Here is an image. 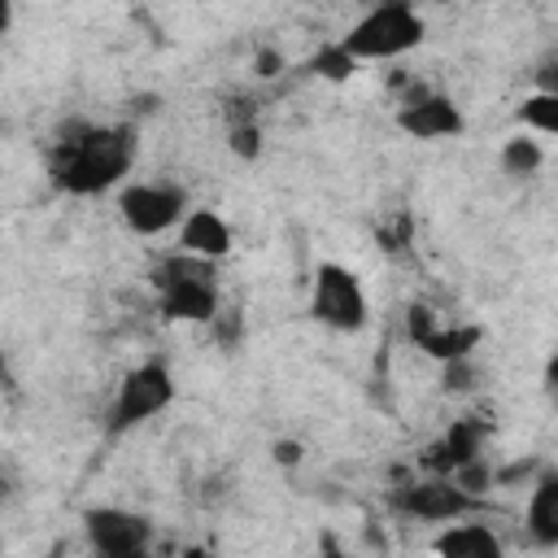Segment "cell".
Here are the masks:
<instances>
[{"label":"cell","instance_id":"cell-1","mask_svg":"<svg viewBox=\"0 0 558 558\" xmlns=\"http://www.w3.org/2000/svg\"><path fill=\"white\" fill-rule=\"evenodd\" d=\"M135 166V126L113 122V126H92V122H70L44 157L48 183L65 196H100L118 187Z\"/></svg>","mask_w":558,"mask_h":558},{"label":"cell","instance_id":"cell-2","mask_svg":"<svg viewBox=\"0 0 558 558\" xmlns=\"http://www.w3.org/2000/svg\"><path fill=\"white\" fill-rule=\"evenodd\" d=\"M148 283L157 292V310L174 323H214L218 305V262L196 257L187 248L161 257L148 270Z\"/></svg>","mask_w":558,"mask_h":558},{"label":"cell","instance_id":"cell-3","mask_svg":"<svg viewBox=\"0 0 558 558\" xmlns=\"http://www.w3.org/2000/svg\"><path fill=\"white\" fill-rule=\"evenodd\" d=\"M427 35V22L418 17V9L410 0H384L371 13H362L349 35H340V44L357 57V61H397L410 48H418Z\"/></svg>","mask_w":558,"mask_h":558},{"label":"cell","instance_id":"cell-4","mask_svg":"<svg viewBox=\"0 0 558 558\" xmlns=\"http://www.w3.org/2000/svg\"><path fill=\"white\" fill-rule=\"evenodd\" d=\"M310 318L331 327V331H344V336L362 331L371 318V301H366L362 279L340 262H318L314 288H310Z\"/></svg>","mask_w":558,"mask_h":558},{"label":"cell","instance_id":"cell-5","mask_svg":"<svg viewBox=\"0 0 558 558\" xmlns=\"http://www.w3.org/2000/svg\"><path fill=\"white\" fill-rule=\"evenodd\" d=\"M475 506H480L475 493H466L453 475H440V471L405 480L388 493V510L401 519H418V523H453V519H466Z\"/></svg>","mask_w":558,"mask_h":558},{"label":"cell","instance_id":"cell-6","mask_svg":"<svg viewBox=\"0 0 558 558\" xmlns=\"http://www.w3.org/2000/svg\"><path fill=\"white\" fill-rule=\"evenodd\" d=\"M174 401V375L161 357H148L140 366H131L118 384V397H113V410H109V432L122 436L148 418H157L166 405Z\"/></svg>","mask_w":558,"mask_h":558},{"label":"cell","instance_id":"cell-7","mask_svg":"<svg viewBox=\"0 0 558 558\" xmlns=\"http://www.w3.org/2000/svg\"><path fill=\"white\" fill-rule=\"evenodd\" d=\"M118 214L135 235H161L183 222L187 196L174 183H126L118 192Z\"/></svg>","mask_w":558,"mask_h":558},{"label":"cell","instance_id":"cell-8","mask_svg":"<svg viewBox=\"0 0 558 558\" xmlns=\"http://www.w3.org/2000/svg\"><path fill=\"white\" fill-rule=\"evenodd\" d=\"M83 532L96 554L105 558H135L153 545V523L122 506H92L83 514Z\"/></svg>","mask_w":558,"mask_h":558},{"label":"cell","instance_id":"cell-9","mask_svg":"<svg viewBox=\"0 0 558 558\" xmlns=\"http://www.w3.org/2000/svg\"><path fill=\"white\" fill-rule=\"evenodd\" d=\"M397 126H401L410 140L432 144V140L462 135L466 118H462V109H458L449 96H440V92H423V87H418L414 96L401 100V109H397Z\"/></svg>","mask_w":558,"mask_h":558},{"label":"cell","instance_id":"cell-10","mask_svg":"<svg viewBox=\"0 0 558 558\" xmlns=\"http://www.w3.org/2000/svg\"><path fill=\"white\" fill-rule=\"evenodd\" d=\"M405 327H410V340L432 353L436 362H458V357H471V349L480 344V327H458V323H445L436 310L427 305H410L405 314Z\"/></svg>","mask_w":558,"mask_h":558},{"label":"cell","instance_id":"cell-11","mask_svg":"<svg viewBox=\"0 0 558 558\" xmlns=\"http://www.w3.org/2000/svg\"><path fill=\"white\" fill-rule=\"evenodd\" d=\"M179 248L196 253V257H209V262H222L231 253V227L218 209H187L183 222H179Z\"/></svg>","mask_w":558,"mask_h":558},{"label":"cell","instance_id":"cell-12","mask_svg":"<svg viewBox=\"0 0 558 558\" xmlns=\"http://www.w3.org/2000/svg\"><path fill=\"white\" fill-rule=\"evenodd\" d=\"M523 527L536 545L558 549V471H541L532 493H527V510H523Z\"/></svg>","mask_w":558,"mask_h":558},{"label":"cell","instance_id":"cell-13","mask_svg":"<svg viewBox=\"0 0 558 558\" xmlns=\"http://www.w3.org/2000/svg\"><path fill=\"white\" fill-rule=\"evenodd\" d=\"M436 554H449V558H501V536L488 527V523H458L445 527L436 541H432Z\"/></svg>","mask_w":558,"mask_h":558},{"label":"cell","instance_id":"cell-14","mask_svg":"<svg viewBox=\"0 0 558 558\" xmlns=\"http://www.w3.org/2000/svg\"><path fill=\"white\" fill-rule=\"evenodd\" d=\"M501 170L510 174V179H527V174H536L541 166H545V148H541V140H532L527 131H519V135H510L506 144H501Z\"/></svg>","mask_w":558,"mask_h":558},{"label":"cell","instance_id":"cell-15","mask_svg":"<svg viewBox=\"0 0 558 558\" xmlns=\"http://www.w3.org/2000/svg\"><path fill=\"white\" fill-rule=\"evenodd\" d=\"M519 126L523 131H536V135H558V92H532L519 100L514 109Z\"/></svg>","mask_w":558,"mask_h":558},{"label":"cell","instance_id":"cell-16","mask_svg":"<svg viewBox=\"0 0 558 558\" xmlns=\"http://www.w3.org/2000/svg\"><path fill=\"white\" fill-rule=\"evenodd\" d=\"M310 70L323 74V78H331V83H344V78L357 70V57L336 39V44H323V48L310 57Z\"/></svg>","mask_w":558,"mask_h":558},{"label":"cell","instance_id":"cell-17","mask_svg":"<svg viewBox=\"0 0 558 558\" xmlns=\"http://www.w3.org/2000/svg\"><path fill=\"white\" fill-rule=\"evenodd\" d=\"M227 144H231L235 157L257 161V153H262V131H257V122H253V118H235L231 131H227Z\"/></svg>","mask_w":558,"mask_h":558},{"label":"cell","instance_id":"cell-18","mask_svg":"<svg viewBox=\"0 0 558 558\" xmlns=\"http://www.w3.org/2000/svg\"><path fill=\"white\" fill-rule=\"evenodd\" d=\"M375 240H379V248H388V253L405 248V244H410V218L401 214V218H397V227H379V231H375Z\"/></svg>","mask_w":558,"mask_h":558},{"label":"cell","instance_id":"cell-19","mask_svg":"<svg viewBox=\"0 0 558 558\" xmlns=\"http://www.w3.org/2000/svg\"><path fill=\"white\" fill-rule=\"evenodd\" d=\"M536 92H558V61H545L536 70Z\"/></svg>","mask_w":558,"mask_h":558},{"label":"cell","instance_id":"cell-20","mask_svg":"<svg viewBox=\"0 0 558 558\" xmlns=\"http://www.w3.org/2000/svg\"><path fill=\"white\" fill-rule=\"evenodd\" d=\"M275 462H283V466L301 462V445H292V440H279V445H275Z\"/></svg>","mask_w":558,"mask_h":558},{"label":"cell","instance_id":"cell-21","mask_svg":"<svg viewBox=\"0 0 558 558\" xmlns=\"http://www.w3.org/2000/svg\"><path fill=\"white\" fill-rule=\"evenodd\" d=\"M545 384H549V397L558 401V357L549 362V375H545Z\"/></svg>","mask_w":558,"mask_h":558}]
</instances>
